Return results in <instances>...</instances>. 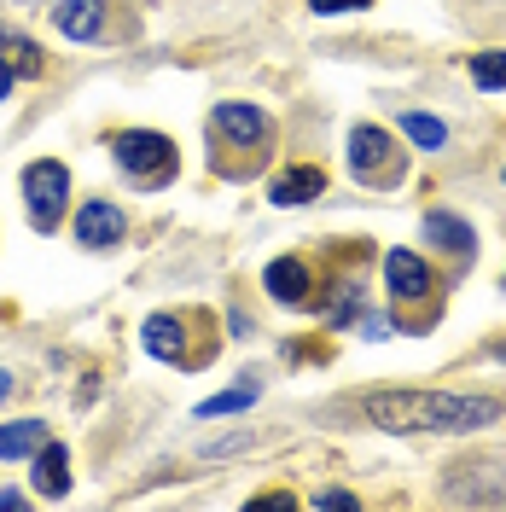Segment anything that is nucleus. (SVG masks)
I'll return each instance as SVG.
<instances>
[{"mask_svg": "<svg viewBox=\"0 0 506 512\" xmlns=\"http://www.w3.org/2000/svg\"><path fill=\"white\" fill-rule=\"evenodd\" d=\"M123 233H128V216L111 198H88V204L76 210V239H82V251H117Z\"/></svg>", "mask_w": 506, "mask_h": 512, "instance_id": "39448f33", "label": "nucleus"}, {"mask_svg": "<svg viewBox=\"0 0 506 512\" xmlns=\"http://www.w3.org/2000/svg\"><path fill=\"white\" fill-rule=\"evenodd\" d=\"M24 204H30V222L41 233H53L64 216V204H70V169L59 158H35L24 169Z\"/></svg>", "mask_w": 506, "mask_h": 512, "instance_id": "7ed1b4c3", "label": "nucleus"}, {"mask_svg": "<svg viewBox=\"0 0 506 512\" xmlns=\"http://www.w3.org/2000/svg\"><path fill=\"white\" fill-rule=\"evenodd\" d=\"M6 396H12V373H0V402H6Z\"/></svg>", "mask_w": 506, "mask_h": 512, "instance_id": "4be33fe9", "label": "nucleus"}, {"mask_svg": "<svg viewBox=\"0 0 506 512\" xmlns=\"http://www.w3.org/2000/svg\"><path fill=\"white\" fill-rule=\"evenodd\" d=\"M216 134H227L233 146H268V111H256V105H216Z\"/></svg>", "mask_w": 506, "mask_h": 512, "instance_id": "0eeeda50", "label": "nucleus"}, {"mask_svg": "<svg viewBox=\"0 0 506 512\" xmlns=\"http://www.w3.org/2000/svg\"><path fill=\"white\" fill-rule=\"evenodd\" d=\"M320 192H326V169H320V163H291V169H280V175L268 181V204L297 210V204H309Z\"/></svg>", "mask_w": 506, "mask_h": 512, "instance_id": "423d86ee", "label": "nucleus"}, {"mask_svg": "<svg viewBox=\"0 0 506 512\" xmlns=\"http://www.w3.org/2000/svg\"><path fill=\"white\" fill-rule=\"evenodd\" d=\"M472 82L477 88H506V53H472Z\"/></svg>", "mask_w": 506, "mask_h": 512, "instance_id": "a211bd4d", "label": "nucleus"}, {"mask_svg": "<svg viewBox=\"0 0 506 512\" xmlns=\"http://www.w3.org/2000/svg\"><path fill=\"white\" fill-rule=\"evenodd\" d=\"M111 158L123 169L128 181H140V187H169L175 181V169H181V152L169 146V134H152V128H128L111 140Z\"/></svg>", "mask_w": 506, "mask_h": 512, "instance_id": "f03ea898", "label": "nucleus"}, {"mask_svg": "<svg viewBox=\"0 0 506 512\" xmlns=\"http://www.w3.org/2000/svg\"><path fill=\"white\" fill-rule=\"evenodd\" d=\"M47 443V425L41 419H18V425H0V460H24Z\"/></svg>", "mask_w": 506, "mask_h": 512, "instance_id": "4468645a", "label": "nucleus"}, {"mask_svg": "<svg viewBox=\"0 0 506 512\" xmlns=\"http://www.w3.org/2000/svg\"><path fill=\"white\" fill-rule=\"evenodd\" d=\"M140 338H146V350L158 355V361H187V338H181V320L175 315H152Z\"/></svg>", "mask_w": 506, "mask_h": 512, "instance_id": "ddd939ff", "label": "nucleus"}, {"mask_svg": "<svg viewBox=\"0 0 506 512\" xmlns=\"http://www.w3.org/2000/svg\"><path fill=\"white\" fill-rule=\"evenodd\" d=\"M425 233H431L443 251H454V256H472V251H477V233L460 222L454 210H431V216H425Z\"/></svg>", "mask_w": 506, "mask_h": 512, "instance_id": "f8f14e48", "label": "nucleus"}, {"mask_svg": "<svg viewBox=\"0 0 506 512\" xmlns=\"http://www.w3.org/2000/svg\"><path fill=\"white\" fill-rule=\"evenodd\" d=\"M0 59L12 64V76H41L47 70L41 53H35V41H24V35H0Z\"/></svg>", "mask_w": 506, "mask_h": 512, "instance_id": "dca6fc26", "label": "nucleus"}, {"mask_svg": "<svg viewBox=\"0 0 506 512\" xmlns=\"http://www.w3.org/2000/svg\"><path fill=\"white\" fill-rule=\"evenodd\" d=\"M402 134H408L419 152H437V146H448L443 117H431V111H402Z\"/></svg>", "mask_w": 506, "mask_h": 512, "instance_id": "2eb2a0df", "label": "nucleus"}, {"mask_svg": "<svg viewBox=\"0 0 506 512\" xmlns=\"http://www.w3.org/2000/svg\"><path fill=\"white\" fill-rule=\"evenodd\" d=\"M256 402V384H239V390H222L210 402H198V419H216V414H245Z\"/></svg>", "mask_w": 506, "mask_h": 512, "instance_id": "f3484780", "label": "nucleus"}, {"mask_svg": "<svg viewBox=\"0 0 506 512\" xmlns=\"http://www.w3.org/2000/svg\"><path fill=\"white\" fill-rule=\"evenodd\" d=\"M53 24H59V35H70V41H94L99 24H105V0H59V6H53Z\"/></svg>", "mask_w": 506, "mask_h": 512, "instance_id": "9d476101", "label": "nucleus"}, {"mask_svg": "<svg viewBox=\"0 0 506 512\" xmlns=\"http://www.w3.org/2000/svg\"><path fill=\"white\" fill-rule=\"evenodd\" d=\"M320 18H338V12H361V6H373V0H309Z\"/></svg>", "mask_w": 506, "mask_h": 512, "instance_id": "aec40b11", "label": "nucleus"}, {"mask_svg": "<svg viewBox=\"0 0 506 512\" xmlns=\"http://www.w3.org/2000/svg\"><path fill=\"white\" fill-rule=\"evenodd\" d=\"M361 408L379 431H483L501 419L495 396H460V390H373Z\"/></svg>", "mask_w": 506, "mask_h": 512, "instance_id": "f257e3e1", "label": "nucleus"}, {"mask_svg": "<svg viewBox=\"0 0 506 512\" xmlns=\"http://www.w3.org/2000/svg\"><path fill=\"white\" fill-rule=\"evenodd\" d=\"M349 169L361 181H379V187H396L402 181V146H390V134L379 123H361L349 134Z\"/></svg>", "mask_w": 506, "mask_h": 512, "instance_id": "20e7f679", "label": "nucleus"}, {"mask_svg": "<svg viewBox=\"0 0 506 512\" xmlns=\"http://www.w3.org/2000/svg\"><path fill=\"white\" fill-rule=\"evenodd\" d=\"M315 507H320V512H326V507H332V512H355L361 501H355L349 489H320V495H315Z\"/></svg>", "mask_w": 506, "mask_h": 512, "instance_id": "6ab92c4d", "label": "nucleus"}, {"mask_svg": "<svg viewBox=\"0 0 506 512\" xmlns=\"http://www.w3.org/2000/svg\"><path fill=\"white\" fill-rule=\"evenodd\" d=\"M384 286L396 291V297H425L431 291V268L413 251H390L384 256Z\"/></svg>", "mask_w": 506, "mask_h": 512, "instance_id": "1a4fd4ad", "label": "nucleus"}, {"mask_svg": "<svg viewBox=\"0 0 506 512\" xmlns=\"http://www.w3.org/2000/svg\"><path fill=\"white\" fill-rule=\"evenodd\" d=\"M268 297L285 303V309H297V303H309V262H297V256H280V262H268Z\"/></svg>", "mask_w": 506, "mask_h": 512, "instance_id": "6e6552de", "label": "nucleus"}, {"mask_svg": "<svg viewBox=\"0 0 506 512\" xmlns=\"http://www.w3.org/2000/svg\"><path fill=\"white\" fill-rule=\"evenodd\" d=\"M30 460H35V489H41L47 501H59L64 489H70V454H64V443H53V437H47Z\"/></svg>", "mask_w": 506, "mask_h": 512, "instance_id": "9b49d317", "label": "nucleus"}, {"mask_svg": "<svg viewBox=\"0 0 506 512\" xmlns=\"http://www.w3.org/2000/svg\"><path fill=\"white\" fill-rule=\"evenodd\" d=\"M12 82H18V76H12V64H6V59H0V99H6V94H12Z\"/></svg>", "mask_w": 506, "mask_h": 512, "instance_id": "412c9836", "label": "nucleus"}]
</instances>
